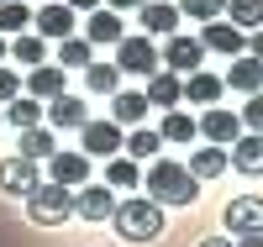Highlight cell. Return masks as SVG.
<instances>
[{
    "instance_id": "6da1fadb",
    "label": "cell",
    "mask_w": 263,
    "mask_h": 247,
    "mask_svg": "<svg viewBox=\"0 0 263 247\" xmlns=\"http://www.w3.org/2000/svg\"><path fill=\"white\" fill-rule=\"evenodd\" d=\"M142 189H147L153 205H195V200H200V179L184 163H174V158H153Z\"/></svg>"
},
{
    "instance_id": "7a4b0ae2",
    "label": "cell",
    "mask_w": 263,
    "mask_h": 247,
    "mask_svg": "<svg viewBox=\"0 0 263 247\" xmlns=\"http://www.w3.org/2000/svg\"><path fill=\"white\" fill-rule=\"evenodd\" d=\"M111 221H116V237L132 242V247H142V242H158V237H163V205H153L147 195H126V200H116Z\"/></svg>"
},
{
    "instance_id": "3957f363",
    "label": "cell",
    "mask_w": 263,
    "mask_h": 247,
    "mask_svg": "<svg viewBox=\"0 0 263 247\" xmlns=\"http://www.w3.org/2000/svg\"><path fill=\"white\" fill-rule=\"evenodd\" d=\"M27 216L37 221V226H63V221L74 216V189L53 184V179H42V184L27 195Z\"/></svg>"
},
{
    "instance_id": "277c9868",
    "label": "cell",
    "mask_w": 263,
    "mask_h": 247,
    "mask_svg": "<svg viewBox=\"0 0 263 247\" xmlns=\"http://www.w3.org/2000/svg\"><path fill=\"white\" fill-rule=\"evenodd\" d=\"M163 63H158V48H153V37H142V32H126L121 42H116V74H142V79H153Z\"/></svg>"
},
{
    "instance_id": "5b68a950",
    "label": "cell",
    "mask_w": 263,
    "mask_h": 247,
    "mask_svg": "<svg viewBox=\"0 0 263 247\" xmlns=\"http://www.w3.org/2000/svg\"><path fill=\"white\" fill-rule=\"evenodd\" d=\"M121 137L126 131L116 121H84L79 126V153L84 158H121Z\"/></svg>"
},
{
    "instance_id": "8992f818",
    "label": "cell",
    "mask_w": 263,
    "mask_h": 247,
    "mask_svg": "<svg viewBox=\"0 0 263 247\" xmlns=\"http://www.w3.org/2000/svg\"><path fill=\"white\" fill-rule=\"evenodd\" d=\"M221 221L232 237H263V195H237L221 211Z\"/></svg>"
},
{
    "instance_id": "52a82bcc",
    "label": "cell",
    "mask_w": 263,
    "mask_h": 247,
    "mask_svg": "<svg viewBox=\"0 0 263 247\" xmlns=\"http://www.w3.org/2000/svg\"><path fill=\"white\" fill-rule=\"evenodd\" d=\"M200 58H205L200 37H184V32H174V37L163 42V53H158V63H163L168 74H195V69H200Z\"/></svg>"
},
{
    "instance_id": "ba28073f",
    "label": "cell",
    "mask_w": 263,
    "mask_h": 247,
    "mask_svg": "<svg viewBox=\"0 0 263 247\" xmlns=\"http://www.w3.org/2000/svg\"><path fill=\"white\" fill-rule=\"evenodd\" d=\"M42 184V174H37V163L32 158H0V195H16V200H27L32 189Z\"/></svg>"
},
{
    "instance_id": "9c48e42d",
    "label": "cell",
    "mask_w": 263,
    "mask_h": 247,
    "mask_svg": "<svg viewBox=\"0 0 263 247\" xmlns=\"http://www.w3.org/2000/svg\"><path fill=\"white\" fill-rule=\"evenodd\" d=\"M195 131L211 142V147H232L237 137H242V121H237V110H221V105H211L200 121H195Z\"/></svg>"
},
{
    "instance_id": "30bf717a",
    "label": "cell",
    "mask_w": 263,
    "mask_h": 247,
    "mask_svg": "<svg viewBox=\"0 0 263 247\" xmlns=\"http://www.w3.org/2000/svg\"><path fill=\"white\" fill-rule=\"evenodd\" d=\"M32 27H37L42 42H63V37H74L79 21H74V11L63 6V0H48L42 11H32Z\"/></svg>"
},
{
    "instance_id": "8fae6325",
    "label": "cell",
    "mask_w": 263,
    "mask_h": 247,
    "mask_svg": "<svg viewBox=\"0 0 263 247\" xmlns=\"http://www.w3.org/2000/svg\"><path fill=\"white\" fill-rule=\"evenodd\" d=\"M42 121H48L53 131H79L84 121H90V105H84L79 95H69V89H63L58 100H48V110H42Z\"/></svg>"
},
{
    "instance_id": "7c38bea8",
    "label": "cell",
    "mask_w": 263,
    "mask_h": 247,
    "mask_svg": "<svg viewBox=\"0 0 263 247\" xmlns=\"http://www.w3.org/2000/svg\"><path fill=\"white\" fill-rule=\"evenodd\" d=\"M126 37V21L116 16V11H90L84 16V42H90V48H116V42Z\"/></svg>"
},
{
    "instance_id": "4fadbf2b",
    "label": "cell",
    "mask_w": 263,
    "mask_h": 247,
    "mask_svg": "<svg viewBox=\"0 0 263 247\" xmlns=\"http://www.w3.org/2000/svg\"><path fill=\"white\" fill-rule=\"evenodd\" d=\"M200 48H211V53H227V58H242V53H248V32H237L227 16H221V21H205Z\"/></svg>"
},
{
    "instance_id": "5bb4252c",
    "label": "cell",
    "mask_w": 263,
    "mask_h": 247,
    "mask_svg": "<svg viewBox=\"0 0 263 247\" xmlns=\"http://www.w3.org/2000/svg\"><path fill=\"white\" fill-rule=\"evenodd\" d=\"M116 211V189H105V184H79L74 195V216L79 221H111Z\"/></svg>"
},
{
    "instance_id": "9a60e30c",
    "label": "cell",
    "mask_w": 263,
    "mask_h": 247,
    "mask_svg": "<svg viewBox=\"0 0 263 247\" xmlns=\"http://www.w3.org/2000/svg\"><path fill=\"white\" fill-rule=\"evenodd\" d=\"M227 163H232L237 174H248V179H263V131H242V137L232 142Z\"/></svg>"
},
{
    "instance_id": "2e32d148",
    "label": "cell",
    "mask_w": 263,
    "mask_h": 247,
    "mask_svg": "<svg viewBox=\"0 0 263 247\" xmlns=\"http://www.w3.org/2000/svg\"><path fill=\"white\" fill-rule=\"evenodd\" d=\"M137 16H142V37H174V32H179V6H168V0H142V6H137Z\"/></svg>"
},
{
    "instance_id": "e0dca14e",
    "label": "cell",
    "mask_w": 263,
    "mask_h": 247,
    "mask_svg": "<svg viewBox=\"0 0 263 247\" xmlns=\"http://www.w3.org/2000/svg\"><path fill=\"white\" fill-rule=\"evenodd\" d=\"M142 100H147V110H174V105L184 100V79H179V74H168V69H158V74L147 79Z\"/></svg>"
},
{
    "instance_id": "ac0fdd59",
    "label": "cell",
    "mask_w": 263,
    "mask_h": 247,
    "mask_svg": "<svg viewBox=\"0 0 263 247\" xmlns=\"http://www.w3.org/2000/svg\"><path fill=\"white\" fill-rule=\"evenodd\" d=\"M48 168H53V184H63V189H79V184H90V158L84 153H53L48 158Z\"/></svg>"
},
{
    "instance_id": "d6986e66",
    "label": "cell",
    "mask_w": 263,
    "mask_h": 247,
    "mask_svg": "<svg viewBox=\"0 0 263 247\" xmlns=\"http://www.w3.org/2000/svg\"><path fill=\"white\" fill-rule=\"evenodd\" d=\"M227 89H237V95H258V89H263V63L258 58H232V69H227V79H221Z\"/></svg>"
},
{
    "instance_id": "ffe728a7",
    "label": "cell",
    "mask_w": 263,
    "mask_h": 247,
    "mask_svg": "<svg viewBox=\"0 0 263 247\" xmlns=\"http://www.w3.org/2000/svg\"><path fill=\"white\" fill-rule=\"evenodd\" d=\"M111 121H116V126H142V121H147L142 89H116V95H111Z\"/></svg>"
},
{
    "instance_id": "44dd1931",
    "label": "cell",
    "mask_w": 263,
    "mask_h": 247,
    "mask_svg": "<svg viewBox=\"0 0 263 247\" xmlns=\"http://www.w3.org/2000/svg\"><path fill=\"white\" fill-rule=\"evenodd\" d=\"M227 95V84H221V74H205V69H195L190 79H184V100H195V105H216V100H221Z\"/></svg>"
},
{
    "instance_id": "7402d4cb",
    "label": "cell",
    "mask_w": 263,
    "mask_h": 247,
    "mask_svg": "<svg viewBox=\"0 0 263 247\" xmlns=\"http://www.w3.org/2000/svg\"><path fill=\"white\" fill-rule=\"evenodd\" d=\"M53 153H58V131H53V126H32V131H21L16 158H32V163H42V158H53Z\"/></svg>"
},
{
    "instance_id": "603a6c76",
    "label": "cell",
    "mask_w": 263,
    "mask_h": 247,
    "mask_svg": "<svg viewBox=\"0 0 263 247\" xmlns=\"http://www.w3.org/2000/svg\"><path fill=\"white\" fill-rule=\"evenodd\" d=\"M6 58L27 63V69H42V63H48V42H42L37 32H21V37H11V42H6Z\"/></svg>"
},
{
    "instance_id": "cb8c5ba5",
    "label": "cell",
    "mask_w": 263,
    "mask_h": 247,
    "mask_svg": "<svg viewBox=\"0 0 263 247\" xmlns=\"http://www.w3.org/2000/svg\"><path fill=\"white\" fill-rule=\"evenodd\" d=\"M184 168H190V174L205 184V179H221L232 163H227V147H211V142H205L200 153H190V163H184Z\"/></svg>"
},
{
    "instance_id": "d4e9b609",
    "label": "cell",
    "mask_w": 263,
    "mask_h": 247,
    "mask_svg": "<svg viewBox=\"0 0 263 247\" xmlns=\"http://www.w3.org/2000/svg\"><path fill=\"white\" fill-rule=\"evenodd\" d=\"M27 95H32V100H58V95H63V69H58V63L32 69V74H27Z\"/></svg>"
},
{
    "instance_id": "484cf974",
    "label": "cell",
    "mask_w": 263,
    "mask_h": 247,
    "mask_svg": "<svg viewBox=\"0 0 263 247\" xmlns=\"http://www.w3.org/2000/svg\"><path fill=\"white\" fill-rule=\"evenodd\" d=\"M0 121H6V126H16V131H32V126H42V100L16 95L6 110H0Z\"/></svg>"
},
{
    "instance_id": "4316f807",
    "label": "cell",
    "mask_w": 263,
    "mask_h": 247,
    "mask_svg": "<svg viewBox=\"0 0 263 247\" xmlns=\"http://www.w3.org/2000/svg\"><path fill=\"white\" fill-rule=\"evenodd\" d=\"M158 147H163L158 126H132L126 137H121V153H126L132 163H137V158H153V153H158Z\"/></svg>"
},
{
    "instance_id": "83f0119b",
    "label": "cell",
    "mask_w": 263,
    "mask_h": 247,
    "mask_svg": "<svg viewBox=\"0 0 263 247\" xmlns=\"http://www.w3.org/2000/svg\"><path fill=\"white\" fill-rule=\"evenodd\" d=\"M227 21L237 32H258L263 27V0H227Z\"/></svg>"
},
{
    "instance_id": "f1b7e54d",
    "label": "cell",
    "mask_w": 263,
    "mask_h": 247,
    "mask_svg": "<svg viewBox=\"0 0 263 247\" xmlns=\"http://www.w3.org/2000/svg\"><path fill=\"white\" fill-rule=\"evenodd\" d=\"M142 184V168L132 158H105V189H137Z\"/></svg>"
},
{
    "instance_id": "f546056e",
    "label": "cell",
    "mask_w": 263,
    "mask_h": 247,
    "mask_svg": "<svg viewBox=\"0 0 263 247\" xmlns=\"http://www.w3.org/2000/svg\"><path fill=\"white\" fill-rule=\"evenodd\" d=\"M95 63V48L84 37H63L58 42V69H90Z\"/></svg>"
},
{
    "instance_id": "4dcf8cb0",
    "label": "cell",
    "mask_w": 263,
    "mask_h": 247,
    "mask_svg": "<svg viewBox=\"0 0 263 247\" xmlns=\"http://www.w3.org/2000/svg\"><path fill=\"white\" fill-rule=\"evenodd\" d=\"M32 27V6L27 0H6V6H0V37H21Z\"/></svg>"
},
{
    "instance_id": "1f68e13d",
    "label": "cell",
    "mask_w": 263,
    "mask_h": 247,
    "mask_svg": "<svg viewBox=\"0 0 263 247\" xmlns=\"http://www.w3.org/2000/svg\"><path fill=\"white\" fill-rule=\"evenodd\" d=\"M158 137H163V142H190V137H200V131H195V116H190V110H163Z\"/></svg>"
},
{
    "instance_id": "d6a6232c",
    "label": "cell",
    "mask_w": 263,
    "mask_h": 247,
    "mask_svg": "<svg viewBox=\"0 0 263 247\" xmlns=\"http://www.w3.org/2000/svg\"><path fill=\"white\" fill-rule=\"evenodd\" d=\"M84 84H90L95 95H116L121 74H116V63H90V69H84Z\"/></svg>"
},
{
    "instance_id": "836d02e7",
    "label": "cell",
    "mask_w": 263,
    "mask_h": 247,
    "mask_svg": "<svg viewBox=\"0 0 263 247\" xmlns=\"http://www.w3.org/2000/svg\"><path fill=\"white\" fill-rule=\"evenodd\" d=\"M179 16H190V21H221L227 0H179Z\"/></svg>"
},
{
    "instance_id": "e575fe53",
    "label": "cell",
    "mask_w": 263,
    "mask_h": 247,
    "mask_svg": "<svg viewBox=\"0 0 263 247\" xmlns=\"http://www.w3.org/2000/svg\"><path fill=\"white\" fill-rule=\"evenodd\" d=\"M237 121H242V131H263V89L248 95V110H237Z\"/></svg>"
},
{
    "instance_id": "d590c367",
    "label": "cell",
    "mask_w": 263,
    "mask_h": 247,
    "mask_svg": "<svg viewBox=\"0 0 263 247\" xmlns=\"http://www.w3.org/2000/svg\"><path fill=\"white\" fill-rule=\"evenodd\" d=\"M16 95H21V74L16 69H0V105H11Z\"/></svg>"
},
{
    "instance_id": "8d00e7d4",
    "label": "cell",
    "mask_w": 263,
    "mask_h": 247,
    "mask_svg": "<svg viewBox=\"0 0 263 247\" xmlns=\"http://www.w3.org/2000/svg\"><path fill=\"white\" fill-rule=\"evenodd\" d=\"M248 58H258V63H263V27L248 37Z\"/></svg>"
},
{
    "instance_id": "74e56055",
    "label": "cell",
    "mask_w": 263,
    "mask_h": 247,
    "mask_svg": "<svg viewBox=\"0 0 263 247\" xmlns=\"http://www.w3.org/2000/svg\"><path fill=\"white\" fill-rule=\"evenodd\" d=\"M100 6H105V11H137L142 0H100Z\"/></svg>"
},
{
    "instance_id": "f35d334b",
    "label": "cell",
    "mask_w": 263,
    "mask_h": 247,
    "mask_svg": "<svg viewBox=\"0 0 263 247\" xmlns=\"http://www.w3.org/2000/svg\"><path fill=\"white\" fill-rule=\"evenodd\" d=\"M63 6H69V11H84V16H90V11H100V0H63Z\"/></svg>"
},
{
    "instance_id": "ab89813d",
    "label": "cell",
    "mask_w": 263,
    "mask_h": 247,
    "mask_svg": "<svg viewBox=\"0 0 263 247\" xmlns=\"http://www.w3.org/2000/svg\"><path fill=\"white\" fill-rule=\"evenodd\" d=\"M200 247H232V237H205Z\"/></svg>"
},
{
    "instance_id": "60d3db41",
    "label": "cell",
    "mask_w": 263,
    "mask_h": 247,
    "mask_svg": "<svg viewBox=\"0 0 263 247\" xmlns=\"http://www.w3.org/2000/svg\"><path fill=\"white\" fill-rule=\"evenodd\" d=\"M232 247H263V237H237Z\"/></svg>"
},
{
    "instance_id": "b9f144b4",
    "label": "cell",
    "mask_w": 263,
    "mask_h": 247,
    "mask_svg": "<svg viewBox=\"0 0 263 247\" xmlns=\"http://www.w3.org/2000/svg\"><path fill=\"white\" fill-rule=\"evenodd\" d=\"M0 63H6V37H0Z\"/></svg>"
},
{
    "instance_id": "7bdbcfd3",
    "label": "cell",
    "mask_w": 263,
    "mask_h": 247,
    "mask_svg": "<svg viewBox=\"0 0 263 247\" xmlns=\"http://www.w3.org/2000/svg\"><path fill=\"white\" fill-rule=\"evenodd\" d=\"M42 6H48V0H42Z\"/></svg>"
},
{
    "instance_id": "ee69618b",
    "label": "cell",
    "mask_w": 263,
    "mask_h": 247,
    "mask_svg": "<svg viewBox=\"0 0 263 247\" xmlns=\"http://www.w3.org/2000/svg\"><path fill=\"white\" fill-rule=\"evenodd\" d=\"M0 6H6V0H0Z\"/></svg>"
},
{
    "instance_id": "f6af8a7d",
    "label": "cell",
    "mask_w": 263,
    "mask_h": 247,
    "mask_svg": "<svg viewBox=\"0 0 263 247\" xmlns=\"http://www.w3.org/2000/svg\"><path fill=\"white\" fill-rule=\"evenodd\" d=\"M0 126H6V121H0Z\"/></svg>"
}]
</instances>
